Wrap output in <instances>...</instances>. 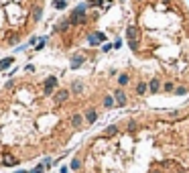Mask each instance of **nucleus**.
Segmentation results:
<instances>
[{
	"instance_id": "39448f33",
	"label": "nucleus",
	"mask_w": 189,
	"mask_h": 173,
	"mask_svg": "<svg viewBox=\"0 0 189 173\" xmlns=\"http://www.w3.org/2000/svg\"><path fill=\"white\" fill-rule=\"evenodd\" d=\"M16 173H27V171H16Z\"/></svg>"
},
{
	"instance_id": "7ed1b4c3",
	"label": "nucleus",
	"mask_w": 189,
	"mask_h": 173,
	"mask_svg": "<svg viewBox=\"0 0 189 173\" xmlns=\"http://www.w3.org/2000/svg\"><path fill=\"white\" fill-rule=\"evenodd\" d=\"M2 163H4V165H8V167H12V165H16V163H19V159H16V157H12V155H4V157H2Z\"/></svg>"
},
{
	"instance_id": "f03ea898",
	"label": "nucleus",
	"mask_w": 189,
	"mask_h": 173,
	"mask_svg": "<svg viewBox=\"0 0 189 173\" xmlns=\"http://www.w3.org/2000/svg\"><path fill=\"white\" fill-rule=\"evenodd\" d=\"M126 45L134 96L189 94V6L185 0H128Z\"/></svg>"
},
{
	"instance_id": "f257e3e1",
	"label": "nucleus",
	"mask_w": 189,
	"mask_h": 173,
	"mask_svg": "<svg viewBox=\"0 0 189 173\" xmlns=\"http://www.w3.org/2000/svg\"><path fill=\"white\" fill-rule=\"evenodd\" d=\"M73 173H189V102L177 110H136L92 137Z\"/></svg>"
},
{
	"instance_id": "20e7f679",
	"label": "nucleus",
	"mask_w": 189,
	"mask_h": 173,
	"mask_svg": "<svg viewBox=\"0 0 189 173\" xmlns=\"http://www.w3.org/2000/svg\"><path fill=\"white\" fill-rule=\"evenodd\" d=\"M12 63V57H6V59H2V61H0V71H4V69H6L8 65H10Z\"/></svg>"
}]
</instances>
